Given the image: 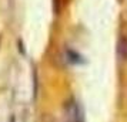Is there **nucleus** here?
I'll use <instances>...</instances> for the list:
<instances>
[{
	"instance_id": "1",
	"label": "nucleus",
	"mask_w": 127,
	"mask_h": 122,
	"mask_svg": "<svg viewBox=\"0 0 127 122\" xmlns=\"http://www.w3.org/2000/svg\"><path fill=\"white\" fill-rule=\"evenodd\" d=\"M63 122H83L81 111L76 99L70 98L63 108Z\"/></svg>"
},
{
	"instance_id": "3",
	"label": "nucleus",
	"mask_w": 127,
	"mask_h": 122,
	"mask_svg": "<svg viewBox=\"0 0 127 122\" xmlns=\"http://www.w3.org/2000/svg\"><path fill=\"white\" fill-rule=\"evenodd\" d=\"M9 122H10V121H9ZM12 122H14V116H12Z\"/></svg>"
},
{
	"instance_id": "2",
	"label": "nucleus",
	"mask_w": 127,
	"mask_h": 122,
	"mask_svg": "<svg viewBox=\"0 0 127 122\" xmlns=\"http://www.w3.org/2000/svg\"><path fill=\"white\" fill-rule=\"evenodd\" d=\"M117 52H119L121 60L127 61V37L126 35L120 37V40L117 43Z\"/></svg>"
}]
</instances>
